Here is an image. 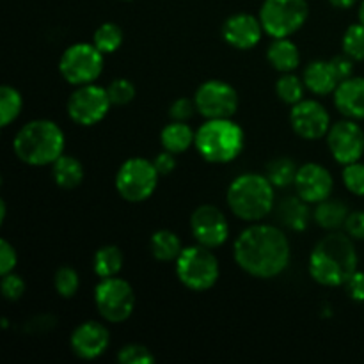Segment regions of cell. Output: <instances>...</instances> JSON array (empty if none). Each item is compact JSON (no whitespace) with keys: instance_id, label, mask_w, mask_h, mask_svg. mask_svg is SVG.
Masks as SVG:
<instances>
[{"instance_id":"46","label":"cell","mask_w":364,"mask_h":364,"mask_svg":"<svg viewBox=\"0 0 364 364\" xmlns=\"http://www.w3.org/2000/svg\"><path fill=\"white\" fill-rule=\"evenodd\" d=\"M6 220V203L0 201V223Z\"/></svg>"},{"instance_id":"32","label":"cell","mask_w":364,"mask_h":364,"mask_svg":"<svg viewBox=\"0 0 364 364\" xmlns=\"http://www.w3.org/2000/svg\"><path fill=\"white\" fill-rule=\"evenodd\" d=\"M341 48H343L345 55L350 57L352 60H364V25L361 21L350 25L345 31Z\"/></svg>"},{"instance_id":"30","label":"cell","mask_w":364,"mask_h":364,"mask_svg":"<svg viewBox=\"0 0 364 364\" xmlns=\"http://www.w3.org/2000/svg\"><path fill=\"white\" fill-rule=\"evenodd\" d=\"M92 45H95L103 55L117 52L119 46L123 45V31H121L119 25L112 23V21H107V23L100 25L95 31Z\"/></svg>"},{"instance_id":"18","label":"cell","mask_w":364,"mask_h":364,"mask_svg":"<svg viewBox=\"0 0 364 364\" xmlns=\"http://www.w3.org/2000/svg\"><path fill=\"white\" fill-rule=\"evenodd\" d=\"M259 18L249 13H237L228 18L223 25V38L228 45L237 50H251L259 43L263 34Z\"/></svg>"},{"instance_id":"6","label":"cell","mask_w":364,"mask_h":364,"mask_svg":"<svg viewBox=\"0 0 364 364\" xmlns=\"http://www.w3.org/2000/svg\"><path fill=\"white\" fill-rule=\"evenodd\" d=\"M176 276L188 290L206 291L215 287L219 279V262L210 247L201 244L191 245L185 247L176 259Z\"/></svg>"},{"instance_id":"5","label":"cell","mask_w":364,"mask_h":364,"mask_svg":"<svg viewBox=\"0 0 364 364\" xmlns=\"http://www.w3.org/2000/svg\"><path fill=\"white\" fill-rule=\"evenodd\" d=\"M194 146L206 162H233L244 149V130L231 119H206L196 132Z\"/></svg>"},{"instance_id":"36","label":"cell","mask_w":364,"mask_h":364,"mask_svg":"<svg viewBox=\"0 0 364 364\" xmlns=\"http://www.w3.org/2000/svg\"><path fill=\"white\" fill-rule=\"evenodd\" d=\"M107 92L112 105H128L135 98V85L128 78H116L107 85Z\"/></svg>"},{"instance_id":"27","label":"cell","mask_w":364,"mask_h":364,"mask_svg":"<svg viewBox=\"0 0 364 364\" xmlns=\"http://www.w3.org/2000/svg\"><path fill=\"white\" fill-rule=\"evenodd\" d=\"M123 252L116 245H103L96 251L95 259H92V269L100 279H107V277H114L119 274L123 269Z\"/></svg>"},{"instance_id":"17","label":"cell","mask_w":364,"mask_h":364,"mask_svg":"<svg viewBox=\"0 0 364 364\" xmlns=\"http://www.w3.org/2000/svg\"><path fill=\"white\" fill-rule=\"evenodd\" d=\"M294 185L297 188V194L304 201L315 203L316 205V203L331 198L334 188V180L326 167L320 166V164L309 162L299 167Z\"/></svg>"},{"instance_id":"43","label":"cell","mask_w":364,"mask_h":364,"mask_svg":"<svg viewBox=\"0 0 364 364\" xmlns=\"http://www.w3.org/2000/svg\"><path fill=\"white\" fill-rule=\"evenodd\" d=\"M331 64H333L334 71H336L338 78H340V84L347 78L354 77V60L350 59L348 55H336L331 59Z\"/></svg>"},{"instance_id":"22","label":"cell","mask_w":364,"mask_h":364,"mask_svg":"<svg viewBox=\"0 0 364 364\" xmlns=\"http://www.w3.org/2000/svg\"><path fill=\"white\" fill-rule=\"evenodd\" d=\"M267 59L272 64L274 70L281 73H291L301 64L299 46L288 38H276L267 50Z\"/></svg>"},{"instance_id":"42","label":"cell","mask_w":364,"mask_h":364,"mask_svg":"<svg viewBox=\"0 0 364 364\" xmlns=\"http://www.w3.org/2000/svg\"><path fill=\"white\" fill-rule=\"evenodd\" d=\"M345 290H347L348 297L355 302H364V272L355 270L350 276V279L345 283Z\"/></svg>"},{"instance_id":"20","label":"cell","mask_w":364,"mask_h":364,"mask_svg":"<svg viewBox=\"0 0 364 364\" xmlns=\"http://www.w3.org/2000/svg\"><path fill=\"white\" fill-rule=\"evenodd\" d=\"M306 89L316 96H327L336 91L340 85L336 71H334L331 60H313L306 66L302 75Z\"/></svg>"},{"instance_id":"9","label":"cell","mask_w":364,"mask_h":364,"mask_svg":"<svg viewBox=\"0 0 364 364\" xmlns=\"http://www.w3.org/2000/svg\"><path fill=\"white\" fill-rule=\"evenodd\" d=\"M59 71L71 85L95 84L103 71V53L91 43H75L60 55Z\"/></svg>"},{"instance_id":"37","label":"cell","mask_w":364,"mask_h":364,"mask_svg":"<svg viewBox=\"0 0 364 364\" xmlns=\"http://www.w3.org/2000/svg\"><path fill=\"white\" fill-rule=\"evenodd\" d=\"M0 290H2L4 299H7V301H20L25 294V281L14 272H9L2 276Z\"/></svg>"},{"instance_id":"7","label":"cell","mask_w":364,"mask_h":364,"mask_svg":"<svg viewBox=\"0 0 364 364\" xmlns=\"http://www.w3.org/2000/svg\"><path fill=\"white\" fill-rule=\"evenodd\" d=\"M309 16L306 0H265L259 9L263 31L276 38H290L302 28Z\"/></svg>"},{"instance_id":"24","label":"cell","mask_w":364,"mask_h":364,"mask_svg":"<svg viewBox=\"0 0 364 364\" xmlns=\"http://www.w3.org/2000/svg\"><path fill=\"white\" fill-rule=\"evenodd\" d=\"M160 142H162V148L166 151L180 155L194 144L196 132L185 121H174V123L164 127L162 134H160Z\"/></svg>"},{"instance_id":"14","label":"cell","mask_w":364,"mask_h":364,"mask_svg":"<svg viewBox=\"0 0 364 364\" xmlns=\"http://www.w3.org/2000/svg\"><path fill=\"white\" fill-rule=\"evenodd\" d=\"M290 123L295 134L306 141H318L331 130L329 112L316 100H301L291 105Z\"/></svg>"},{"instance_id":"3","label":"cell","mask_w":364,"mask_h":364,"mask_svg":"<svg viewBox=\"0 0 364 364\" xmlns=\"http://www.w3.org/2000/svg\"><path fill=\"white\" fill-rule=\"evenodd\" d=\"M66 139L57 123L50 119H34L18 130L13 149L18 159L28 166H50L64 151Z\"/></svg>"},{"instance_id":"8","label":"cell","mask_w":364,"mask_h":364,"mask_svg":"<svg viewBox=\"0 0 364 364\" xmlns=\"http://www.w3.org/2000/svg\"><path fill=\"white\" fill-rule=\"evenodd\" d=\"M159 169L151 160L128 159L121 164L116 174V188L128 203H142L149 199L159 185Z\"/></svg>"},{"instance_id":"31","label":"cell","mask_w":364,"mask_h":364,"mask_svg":"<svg viewBox=\"0 0 364 364\" xmlns=\"http://www.w3.org/2000/svg\"><path fill=\"white\" fill-rule=\"evenodd\" d=\"M304 80L295 77L294 73H283L279 80L276 82V92L277 98L281 102L288 103V105H295L301 100H304Z\"/></svg>"},{"instance_id":"33","label":"cell","mask_w":364,"mask_h":364,"mask_svg":"<svg viewBox=\"0 0 364 364\" xmlns=\"http://www.w3.org/2000/svg\"><path fill=\"white\" fill-rule=\"evenodd\" d=\"M53 287H55V291L63 299L75 297L78 288H80V277H78L77 270L68 265L60 267L55 272V277H53Z\"/></svg>"},{"instance_id":"10","label":"cell","mask_w":364,"mask_h":364,"mask_svg":"<svg viewBox=\"0 0 364 364\" xmlns=\"http://www.w3.org/2000/svg\"><path fill=\"white\" fill-rule=\"evenodd\" d=\"M95 304L102 318L110 323H121L128 320L135 308L134 288L121 277H107L95 288Z\"/></svg>"},{"instance_id":"44","label":"cell","mask_w":364,"mask_h":364,"mask_svg":"<svg viewBox=\"0 0 364 364\" xmlns=\"http://www.w3.org/2000/svg\"><path fill=\"white\" fill-rule=\"evenodd\" d=\"M153 164H155V167L159 169L160 174H169L173 173L174 167H176V159H174V153L164 149L162 153H159V155L155 156Z\"/></svg>"},{"instance_id":"21","label":"cell","mask_w":364,"mask_h":364,"mask_svg":"<svg viewBox=\"0 0 364 364\" xmlns=\"http://www.w3.org/2000/svg\"><path fill=\"white\" fill-rule=\"evenodd\" d=\"M309 203L299 196V198H284L277 206V219L284 228L291 231H304L308 230L309 223H311V210H309Z\"/></svg>"},{"instance_id":"40","label":"cell","mask_w":364,"mask_h":364,"mask_svg":"<svg viewBox=\"0 0 364 364\" xmlns=\"http://www.w3.org/2000/svg\"><path fill=\"white\" fill-rule=\"evenodd\" d=\"M16 263V251H14V247L6 240V238H2V240H0V274L6 276V274L13 272Z\"/></svg>"},{"instance_id":"26","label":"cell","mask_w":364,"mask_h":364,"mask_svg":"<svg viewBox=\"0 0 364 364\" xmlns=\"http://www.w3.org/2000/svg\"><path fill=\"white\" fill-rule=\"evenodd\" d=\"M149 251H151L153 258L159 262H176L183 251V245L176 233L169 230H160L153 233L151 240H149Z\"/></svg>"},{"instance_id":"41","label":"cell","mask_w":364,"mask_h":364,"mask_svg":"<svg viewBox=\"0 0 364 364\" xmlns=\"http://www.w3.org/2000/svg\"><path fill=\"white\" fill-rule=\"evenodd\" d=\"M343 230L354 240H364V212L348 213Z\"/></svg>"},{"instance_id":"15","label":"cell","mask_w":364,"mask_h":364,"mask_svg":"<svg viewBox=\"0 0 364 364\" xmlns=\"http://www.w3.org/2000/svg\"><path fill=\"white\" fill-rule=\"evenodd\" d=\"M191 231L196 242L205 247H220L230 237L226 215L213 205H201L191 217Z\"/></svg>"},{"instance_id":"28","label":"cell","mask_w":364,"mask_h":364,"mask_svg":"<svg viewBox=\"0 0 364 364\" xmlns=\"http://www.w3.org/2000/svg\"><path fill=\"white\" fill-rule=\"evenodd\" d=\"M297 171L299 167L294 160L288 159V156H279V159H274L272 162L267 164L265 176L269 178L274 187L284 188L295 183Z\"/></svg>"},{"instance_id":"34","label":"cell","mask_w":364,"mask_h":364,"mask_svg":"<svg viewBox=\"0 0 364 364\" xmlns=\"http://www.w3.org/2000/svg\"><path fill=\"white\" fill-rule=\"evenodd\" d=\"M341 178H343L345 188H347L350 194L364 198V164L361 160L345 166Z\"/></svg>"},{"instance_id":"25","label":"cell","mask_w":364,"mask_h":364,"mask_svg":"<svg viewBox=\"0 0 364 364\" xmlns=\"http://www.w3.org/2000/svg\"><path fill=\"white\" fill-rule=\"evenodd\" d=\"M52 176L53 181L60 188H75L84 180V166L78 159L70 155H60L55 162L52 164Z\"/></svg>"},{"instance_id":"2","label":"cell","mask_w":364,"mask_h":364,"mask_svg":"<svg viewBox=\"0 0 364 364\" xmlns=\"http://www.w3.org/2000/svg\"><path fill=\"white\" fill-rule=\"evenodd\" d=\"M358 270V251L354 238L333 231L313 247L309 255V274L322 287H345Z\"/></svg>"},{"instance_id":"45","label":"cell","mask_w":364,"mask_h":364,"mask_svg":"<svg viewBox=\"0 0 364 364\" xmlns=\"http://www.w3.org/2000/svg\"><path fill=\"white\" fill-rule=\"evenodd\" d=\"M358 0H329V4L336 9H350L352 6H355Z\"/></svg>"},{"instance_id":"38","label":"cell","mask_w":364,"mask_h":364,"mask_svg":"<svg viewBox=\"0 0 364 364\" xmlns=\"http://www.w3.org/2000/svg\"><path fill=\"white\" fill-rule=\"evenodd\" d=\"M198 110L194 100L188 98H178L171 103L169 107V116L173 117V121H188L194 112Z\"/></svg>"},{"instance_id":"35","label":"cell","mask_w":364,"mask_h":364,"mask_svg":"<svg viewBox=\"0 0 364 364\" xmlns=\"http://www.w3.org/2000/svg\"><path fill=\"white\" fill-rule=\"evenodd\" d=\"M117 361L121 364H153L155 363V355L148 347L139 343L124 345L119 352H117Z\"/></svg>"},{"instance_id":"48","label":"cell","mask_w":364,"mask_h":364,"mask_svg":"<svg viewBox=\"0 0 364 364\" xmlns=\"http://www.w3.org/2000/svg\"><path fill=\"white\" fill-rule=\"evenodd\" d=\"M124 2H130V0H124Z\"/></svg>"},{"instance_id":"39","label":"cell","mask_w":364,"mask_h":364,"mask_svg":"<svg viewBox=\"0 0 364 364\" xmlns=\"http://www.w3.org/2000/svg\"><path fill=\"white\" fill-rule=\"evenodd\" d=\"M57 326V318L52 315H38L34 318L27 320L25 323V331L28 334H34V336H43V334L50 333L53 327Z\"/></svg>"},{"instance_id":"29","label":"cell","mask_w":364,"mask_h":364,"mask_svg":"<svg viewBox=\"0 0 364 364\" xmlns=\"http://www.w3.org/2000/svg\"><path fill=\"white\" fill-rule=\"evenodd\" d=\"M21 109H23V98L20 91L11 85H2L0 87V127H9L20 116Z\"/></svg>"},{"instance_id":"23","label":"cell","mask_w":364,"mask_h":364,"mask_svg":"<svg viewBox=\"0 0 364 364\" xmlns=\"http://www.w3.org/2000/svg\"><path fill=\"white\" fill-rule=\"evenodd\" d=\"M350 213L347 203L338 201V199H323V201L316 203V208L313 212V219L318 224L322 230L327 231H338L345 228L347 217Z\"/></svg>"},{"instance_id":"11","label":"cell","mask_w":364,"mask_h":364,"mask_svg":"<svg viewBox=\"0 0 364 364\" xmlns=\"http://www.w3.org/2000/svg\"><path fill=\"white\" fill-rule=\"evenodd\" d=\"M112 102L109 98L107 87L96 84L78 85L77 91L68 100V116L80 127H95L105 119Z\"/></svg>"},{"instance_id":"47","label":"cell","mask_w":364,"mask_h":364,"mask_svg":"<svg viewBox=\"0 0 364 364\" xmlns=\"http://www.w3.org/2000/svg\"><path fill=\"white\" fill-rule=\"evenodd\" d=\"M359 21L364 25V0L361 2V6H359Z\"/></svg>"},{"instance_id":"16","label":"cell","mask_w":364,"mask_h":364,"mask_svg":"<svg viewBox=\"0 0 364 364\" xmlns=\"http://www.w3.org/2000/svg\"><path fill=\"white\" fill-rule=\"evenodd\" d=\"M71 350L84 361H92L105 354L110 345V333L103 323L89 320L80 323L70 338Z\"/></svg>"},{"instance_id":"19","label":"cell","mask_w":364,"mask_h":364,"mask_svg":"<svg viewBox=\"0 0 364 364\" xmlns=\"http://www.w3.org/2000/svg\"><path fill=\"white\" fill-rule=\"evenodd\" d=\"M334 105L348 119H364V77H350L336 87Z\"/></svg>"},{"instance_id":"4","label":"cell","mask_w":364,"mask_h":364,"mask_svg":"<svg viewBox=\"0 0 364 364\" xmlns=\"http://www.w3.org/2000/svg\"><path fill=\"white\" fill-rule=\"evenodd\" d=\"M274 188L276 187L265 174H240L228 187V206L238 219L258 223L272 212L276 199Z\"/></svg>"},{"instance_id":"12","label":"cell","mask_w":364,"mask_h":364,"mask_svg":"<svg viewBox=\"0 0 364 364\" xmlns=\"http://www.w3.org/2000/svg\"><path fill=\"white\" fill-rule=\"evenodd\" d=\"M194 102L206 119H231L238 109V92L224 80H206L196 91Z\"/></svg>"},{"instance_id":"1","label":"cell","mask_w":364,"mask_h":364,"mask_svg":"<svg viewBox=\"0 0 364 364\" xmlns=\"http://www.w3.org/2000/svg\"><path fill=\"white\" fill-rule=\"evenodd\" d=\"M233 258L249 276L270 279L290 265V242L281 228L255 224L242 231L233 244Z\"/></svg>"},{"instance_id":"13","label":"cell","mask_w":364,"mask_h":364,"mask_svg":"<svg viewBox=\"0 0 364 364\" xmlns=\"http://www.w3.org/2000/svg\"><path fill=\"white\" fill-rule=\"evenodd\" d=\"M327 146L333 159L341 166L359 162L364 155V130L361 124L348 117L331 124Z\"/></svg>"}]
</instances>
